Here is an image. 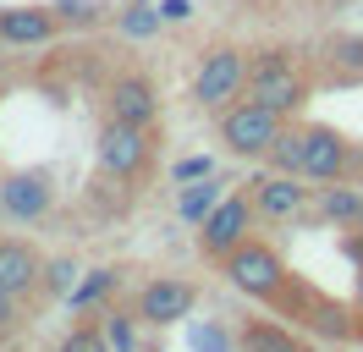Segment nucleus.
Masks as SVG:
<instances>
[{"instance_id": "nucleus-1", "label": "nucleus", "mask_w": 363, "mask_h": 352, "mask_svg": "<svg viewBox=\"0 0 363 352\" xmlns=\"http://www.w3.org/2000/svg\"><path fill=\"white\" fill-rule=\"evenodd\" d=\"M242 94L259 99V105H270V110H281V116H297L314 99V83L292 61V50H259V55H248V88Z\"/></svg>"}, {"instance_id": "nucleus-2", "label": "nucleus", "mask_w": 363, "mask_h": 352, "mask_svg": "<svg viewBox=\"0 0 363 352\" xmlns=\"http://www.w3.org/2000/svg\"><path fill=\"white\" fill-rule=\"evenodd\" d=\"M286 121L292 116H281V110L259 105V99H237V105L220 110V143H226L237 160H264V154L275 149V138L286 132Z\"/></svg>"}, {"instance_id": "nucleus-3", "label": "nucleus", "mask_w": 363, "mask_h": 352, "mask_svg": "<svg viewBox=\"0 0 363 352\" xmlns=\"http://www.w3.org/2000/svg\"><path fill=\"white\" fill-rule=\"evenodd\" d=\"M220 275H226L237 292H248V297H259V303H275L281 292H286V264H281V253H275L270 242L248 237L242 248H231L226 259H220Z\"/></svg>"}, {"instance_id": "nucleus-4", "label": "nucleus", "mask_w": 363, "mask_h": 352, "mask_svg": "<svg viewBox=\"0 0 363 352\" xmlns=\"http://www.w3.org/2000/svg\"><path fill=\"white\" fill-rule=\"evenodd\" d=\"M242 88H248V50H237V44H215L199 55V72H193V99L204 110H220L237 105L242 99Z\"/></svg>"}, {"instance_id": "nucleus-5", "label": "nucleus", "mask_w": 363, "mask_h": 352, "mask_svg": "<svg viewBox=\"0 0 363 352\" xmlns=\"http://www.w3.org/2000/svg\"><path fill=\"white\" fill-rule=\"evenodd\" d=\"M303 176L308 182H358L363 176V149L347 132L308 121V154H303Z\"/></svg>"}, {"instance_id": "nucleus-6", "label": "nucleus", "mask_w": 363, "mask_h": 352, "mask_svg": "<svg viewBox=\"0 0 363 352\" xmlns=\"http://www.w3.org/2000/svg\"><path fill=\"white\" fill-rule=\"evenodd\" d=\"M253 220H259L253 193H226L215 209H209V220L199 226V253H204L209 264H220L231 248H242V242L253 237Z\"/></svg>"}, {"instance_id": "nucleus-7", "label": "nucleus", "mask_w": 363, "mask_h": 352, "mask_svg": "<svg viewBox=\"0 0 363 352\" xmlns=\"http://www.w3.org/2000/svg\"><path fill=\"white\" fill-rule=\"evenodd\" d=\"M149 149H155V132L149 127H127V121H111V116H105V127L94 138V160H99V171L116 176V182H133V176L149 165Z\"/></svg>"}, {"instance_id": "nucleus-8", "label": "nucleus", "mask_w": 363, "mask_h": 352, "mask_svg": "<svg viewBox=\"0 0 363 352\" xmlns=\"http://www.w3.org/2000/svg\"><path fill=\"white\" fill-rule=\"evenodd\" d=\"M193 308H199V286H193V281H177V275H155L149 286H138V297H133V314L149 330L182 325Z\"/></svg>"}, {"instance_id": "nucleus-9", "label": "nucleus", "mask_w": 363, "mask_h": 352, "mask_svg": "<svg viewBox=\"0 0 363 352\" xmlns=\"http://www.w3.org/2000/svg\"><path fill=\"white\" fill-rule=\"evenodd\" d=\"M105 116L127 121V127H160V88L149 72H116L105 88Z\"/></svg>"}, {"instance_id": "nucleus-10", "label": "nucleus", "mask_w": 363, "mask_h": 352, "mask_svg": "<svg viewBox=\"0 0 363 352\" xmlns=\"http://www.w3.org/2000/svg\"><path fill=\"white\" fill-rule=\"evenodd\" d=\"M55 209V187H50L45 171H6L0 176V215L17 220V226H33Z\"/></svg>"}, {"instance_id": "nucleus-11", "label": "nucleus", "mask_w": 363, "mask_h": 352, "mask_svg": "<svg viewBox=\"0 0 363 352\" xmlns=\"http://www.w3.org/2000/svg\"><path fill=\"white\" fill-rule=\"evenodd\" d=\"M45 270L50 259L23 237H0V292L11 297H45Z\"/></svg>"}, {"instance_id": "nucleus-12", "label": "nucleus", "mask_w": 363, "mask_h": 352, "mask_svg": "<svg viewBox=\"0 0 363 352\" xmlns=\"http://www.w3.org/2000/svg\"><path fill=\"white\" fill-rule=\"evenodd\" d=\"M303 182L308 176H286V171H270L259 182H248L253 204H259V220H297L308 209V198H314V187H303Z\"/></svg>"}, {"instance_id": "nucleus-13", "label": "nucleus", "mask_w": 363, "mask_h": 352, "mask_svg": "<svg viewBox=\"0 0 363 352\" xmlns=\"http://www.w3.org/2000/svg\"><path fill=\"white\" fill-rule=\"evenodd\" d=\"M55 33V6H0V44H50Z\"/></svg>"}, {"instance_id": "nucleus-14", "label": "nucleus", "mask_w": 363, "mask_h": 352, "mask_svg": "<svg viewBox=\"0 0 363 352\" xmlns=\"http://www.w3.org/2000/svg\"><path fill=\"white\" fill-rule=\"evenodd\" d=\"M314 209L330 220L336 231H363V187H352V182H319Z\"/></svg>"}, {"instance_id": "nucleus-15", "label": "nucleus", "mask_w": 363, "mask_h": 352, "mask_svg": "<svg viewBox=\"0 0 363 352\" xmlns=\"http://www.w3.org/2000/svg\"><path fill=\"white\" fill-rule=\"evenodd\" d=\"M319 66L330 83H363V33H330L319 39Z\"/></svg>"}, {"instance_id": "nucleus-16", "label": "nucleus", "mask_w": 363, "mask_h": 352, "mask_svg": "<svg viewBox=\"0 0 363 352\" xmlns=\"http://www.w3.org/2000/svg\"><path fill=\"white\" fill-rule=\"evenodd\" d=\"M237 347L242 352H314L303 336H292L286 325H270V319H248L237 330Z\"/></svg>"}, {"instance_id": "nucleus-17", "label": "nucleus", "mask_w": 363, "mask_h": 352, "mask_svg": "<svg viewBox=\"0 0 363 352\" xmlns=\"http://www.w3.org/2000/svg\"><path fill=\"white\" fill-rule=\"evenodd\" d=\"M303 154H308V121H286V132L275 138V149L264 154V165L286 171V176H303Z\"/></svg>"}, {"instance_id": "nucleus-18", "label": "nucleus", "mask_w": 363, "mask_h": 352, "mask_svg": "<svg viewBox=\"0 0 363 352\" xmlns=\"http://www.w3.org/2000/svg\"><path fill=\"white\" fill-rule=\"evenodd\" d=\"M226 198V182H215V176H204V182H187L182 187V198H177V215L187 220V226H204L209 220V209Z\"/></svg>"}, {"instance_id": "nucleus-19", "label": "nucleus", "mask_w": 363, "mask_h": 352, "mask_svg": "<svg viewBox=\"0 0 363 352\" xmlns=\"http://www.w3.org/2000/svg\"><path fill=\"white\" fill-rule=\"evenodd\" d=\"M116 286H121V275L116 270H83V281L67 292V303H72V314H94V308L111 297Z\"/></svg>"}, {"instance_id": "nucleus-20", "label": "nucleus", "mask_w": 363, "mask_h": 352, "mask_svg": "<svg viewBox=\"0 0 363 352\" xmlns=\"http://www.w3.org/2000/svg\"><path fill=\"white\" fill-rule=\"evenodd\" d=\"M160 22H165V11H155L149 0H127V11H116V28L127 39H149V33H160Z\"/></svg>"}, {"instance_id": "nucleus-21", "label": "nucleus", "mask_w": 363, "mask_h": 352, "mask_svg": "<svg viewBox=\"0 0 363 352\" xmlns=\"http://www.w3.org/2000/svg\"><path fill=\"white\" fill-rule=\"evenodd\" d=\"M138 325H143L138 314L111 308V314H105V336H111V347H116V352H143V347H138Z\"/></svg>"}, {"instance_id": "nucleus-22", "label": "nucleus", "mask_w": 363, "mask_h": 352, "mask_svg": "<svg viewBox=\"0 0 363 352\" xmlns=\"http://www.w3.org/2000/svg\"><path fill=\"white\" fill-rule=\"evenodd\" d=\"M55 352H116V347H111V336H105V325H72Z\"/></svg>"}, {"instance_id": "nucleus-23", "label": "nucleus", "mask_w": 363, "mask_h": 352, "mask_svg": "<svg viewBox=\"0 0 363 352\" xmlns=\"http://www.w3.org/2000/svg\"><path fill=\"white\" fill-rule=\"evenodd\" d=\"M55 6V17L72 22V28H94V22H105V6L99 0H50Z\"/></svg>"}, {"instance_id": "nucleus-24", "label": "nucleus", "mask_w": 363, "mask_h": 352, "mask_svg": "<svg viewBox=\"0 0 363 352\" xmlns=\"http://www.w3.org/2000/svg\"><path fill=\"white\" fill-rule=\"evenodd\" d=\"M77 281H83L77 259H50V270H45V297H67Z\"/></svg>"}, {"instance_id": "nucleus-25", "label": "nucleus", "mask_w": 363, "mask_h": 352, "mask_svg": "<svg viewBox=\"0 0 363 352\" xmlns=\"http://www.w3.org/2000/svg\"><path fill=\"white\" fill-rule=\"evenodd\" d=\"M171 176H177L182 187H187V182H204V176H215V160H209V154H187V160H177Z\"/></svg>"}, {"instance_id": "nucleus-26", "label": "nucleus", "mask_w": 363, "mask_h": 352, "mask_svg": "<svg viewBox=\"0 0 363 352\" xmlns=\"http://www.w3.org/2000/svg\"><path fill=\"white\" fill-rule=\"evenodd\" d=\"M17 325H23V297H11V292H0V336H11Z\"/></svg>"}, {"instance_id": "nucleus-27", "label": "nucleus", "mask_w": 363, "mask_h": 352, "mask_svg": "<svg viewBox=\"0 0 363 352\" xmlns=\"http://www.w3.org/2000/svg\"><path fill=\"white\" fill-rule=\"evenodd\" d=\"M193 347L199 352H226V336H220L215 325H204V330H193Z\"/></svg>"}, {"instance_id": "nucleus-28", "label": "nucleus", "mask_w": 363, "mask_h": 352, "mask_svg": "<svg viewBox=\"0 0 363 352\" xmlns=\"http://www.w3.org/2000/svg\"><path fill=\"white\" fill-rule=\"evenodd\" d=\"M160 11H165V22H182V17H187V0H165Z\"/></svg>"}, {"instance_id": "nucleus-29", "label": "nucleus", "mask_w": 363, "mask_h": 352, "mask_svg": "<svg viewBox=\"0 0 363 352\" xmlns=\"http://www.w3.org/2000/svg\"><path fill=\"white\" fill-rule=\"evenodd\" d=\"M352 308L363 314V264H358V292H352Z\"/></svg>"}, {"instance_id": "nucleus-30", "label": "nucleus", "mask_w": 363, "mask_h": 352, "mask_svg": "<svg viewBox=\"0 0 363 352\" xmlns=\"http://www.w3.org/2000/svg\"><path fill=\"white\" fill-rule=\"evenodd\" d=\"M6 83H11V77H6V66H0V94H6Z\"/></svg>"}]
</instances>
